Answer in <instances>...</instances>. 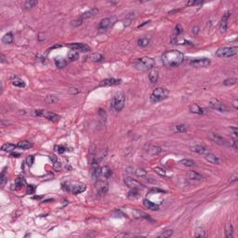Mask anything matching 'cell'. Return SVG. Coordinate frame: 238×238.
Returning a JSON list of instances; mask_svg holds the SVG:
<instances>
[{
	"instance_id": "obj_31",
	"label": "cell",
	"mask_w": 238,
	"mask_h": 238,
	"mask_svg": "<svg viewBox=\"0 0 238 238\" xmlns=\"http://www.w3.org/2000/svg\"><path fill=\"white\" fill-rule=\"evenodd\" d=\"M2 42L6 45H9L13 42V35L12 33H8L2 37Z\"/></svg>"
},
{
	"instance_id": "obj_29",
	"label": "cell",
	"mask_w": 238,
	"mask_h": 238,
	"mask_svg": "<svg viewBox=\"0 0 238 238\" xmlns=\"http://www.w3.org/2000/svg\"><path fill=\"white\" fill-rule=\"evenodd\" d=\"M26 184V182L25 179L22 177H19L15 179V182H14V186H15V189L18 190V189H20L23 186Z\"/></svg>"
},
{
	"instance_id": "obj_59",
	"label": "cell",
	"mask_w": 238,
	"mask_h": 238,
	"mask_svg": "<svg viewBox=\"0 0 238 238\" xmlns=\"http://www.w3.org/2000/svg\"><path fill=\"white\" fill-rule=\"evenodd\" d=\"M237 103H238V100H234V107L235 109H237V108H238V105H237Z\"/></svg>"
},
{
	"instance_id": "obj_36",
	"label": "cell",
	"mask_w": 238,
	"mask_h": 238,
	"mask_svg": "<svg viewBox=\"0 0 238 238\" xmlns=\"http://www.w3.org/2000/svg\"><path fill=\"white\" fill-rule=\"evenodd\" d=\"M67 58L68 60L71 61H76L78 58H79V53L76 50H71L69 53L67 55Z\"/></svg>"
},
{
	"instance_id": "obj_4",
	"label": "cell",
	"mask_w": 238,
	"mask_h": 238,
	"mask_svg": "<svg viewBox=\"0 0 238 238\" xmlns=\"http://www.w3.org/2000/svg\"><path fill=\"white\" fill-rule=\"evenodd\" d=\"M168 96V90L165 88H156L151 94L152 102H159Z\"/></svg>"
},
{
	"instance_id": "obj_6",
	"label": "cell",
	"mask_w": 238,
	"mask_h": 238,
	"mask_svg": "<svg viewBox=\"0 0 238 238\" xmlns=\"http://www.w3.org/2000/svg\"><path fill=\"white\" fill-rule=\"evenodd\" d=\"M108 179H105L102 177H99L97 179L96 182V191L99 195H104L106 194L109 189V183L107 182Z\"/></svg>"
},
{
	"instance_id": "obj_44",
	"label": "cell",
	"mask_w": 238,
	"mask_h": 238,
	"mask_svg": "<svg viewBox=\"0 0 238 238\" xmlns=\"http://www.w3.org/2000/svg\"><path fill=\"white\" fill-rule=\"evenodd\" d=\"M173 234V230H166L164 231L162 234H159V237L161 238H168Z\"/></svg>"
},
{
	"instance_id": "obj_8",
	"label": "cell",
	"mask_w": 238,
	"mask_h": 238,
	"mask_svg": "<svg viewBox=\"0 0 238 238\" xmlns=\"http://www.w3.org/2000/svg\"><path fill=\"white\" fill-rule=\"evenodd\" d=\"M209 106L214 110L220 111V112H222V113L228 111V109L225 106V104H223L218 99H211L209 100Z\"/></svg>"
},
{
	"instance_id": "obj_43",
	"label": "cell",
	"mask_w": 238,
	"mask_h": 238,
	"mask_svg": "<svg viewBox=\"0 0 238 238\" xmlns=\"http://www.w3.org/2000/svg\"><path fill=\"white\" fill-rule=\"evenodd\" d=\"M134 173H135L138 177H141V178H143V177H146V176H147V172L144 170V169H142V168H137L136 170L134 171Z\"/></svg>"
},
{
	"instance_id": "obj_32",
	"label": "cell",
	"mask_w": 238,
	"mask_h": 238,
	"mask_svg": "<svg viewBox=\"0 0 238 238\" xmlns=\"http://www.w3.org/2000/svg\"><path fill=\"white\" fill-rule=\"evenodd\" d=\"M174 131L176 133H183V132L187 131V126L184 124H179L174 126Z\"/></svg>"
},
{
	"instance_id": "obj_14",
	"label": "cell",
	"mask_w": 238,
	"mask_h": 238,
	"mask_svg": "<svg viewBox=\"0 0 238 238\" xmlns=\"http://www.w3.org/2000/svg\"><path fill=\"white\" fill-rule=\"evenodd\" d=\"M209 139L216 142L217 144L220 145H227L228 144V141H227L223 137H221L220 135L217 134V133H209Z\"/></svg>"
},
{
	"instance_id": "obj_13",
	"label": "cell",
	"mask_w": 238,
	"mask_h": 238,
	"mask_svg": "<svg viewBox=\"0 0 238 238\" xmlns=\"http://www.w3.org/2000/svg\"><path fill=\"white\" fill-rule=\"evenodd\" d=\"M231 14H232V12L230 11V10H228V11H226L223 14L222 18H221L220 24V30L221 33H225V32L227 31V27H228V25H227V20H228V19L230 18Z\"/></svg>"
},
{
	"instance_id": "obj_46",
	"label": "cell",
	"mask_w": 238,
	"mask_h": 238,
	"mask_svg": "<svg viewBox=\"0 0 238 238\" xmlns=\"http://www.w3.org/2000/svg\"><path fill=\"white\" fill-rule=\"evenodd\" d=\"M57 98L55 96H51V95H49V96L46 97V102L47 103H54L57 102Z\"/></svg>"
},
{
	"instance_id": "obj_17",
	"label": "cell",
	"mask_w": 238,
	"mask_h": 238,
	"mask_svg": "<svg viewBox=\"0 0 238 238\" xmlns=\"http://www.w3.org/2000/svg\"><path fill=\"white\" fill-rule=\"evenodd\" d=\"M112 174H113L112 169H111L108 166H104V167H100L99 177H102V178H105V179H109L111 176H112Z\"/></svg>"
},
{
	"instance_id": "obj_57",
	"label": "cell",
	"mask_w": 238,
	"mask_h": 238,
	"mask_svg": "<svg viewBox=\"0 0 238 238\" xmlns=\"http://www.w3.org/2000/svg\"><path fill=\"white\" fill-rule=\"evenodd\" d=\"M20 155V154H18V153H11L10 154V156L11 157H19Z\"/></svg>"
},
{
	"instance_id": "obj_20",
	"label": "cell",
	"mask_w": 238,
	"mask_h": 238,
	"mask_svg": "<svg viewBox=\"0 0 238 238\" xmlns=\"http://www.w3.org/2000/svg\"><path fill=\"white\" fill-rule=\"evenodd\" d=\"M205 158L206 160L208 161L210 164H213V165H219L220 164V159L218 156H216L215 155L211 154V153H208V154L205 155Z\"/></svg>"
},
{
	"instance_id": "obj_55",
	"label": "cell",
	"mask_w": 238,
	"mask_h": 238,
	"mask_svg": "<svg viewBox=\"0 0 238 238\" xmlns=\"http://www.w3.org/2000/svg\"><path fill=\"white\" fill-rule=\"evenodd\" d=\"M49 159L52 161V163H53V164L56 163V162H58V158H57V156H56V155H49Z\"/></svg>"
},
{
	"instance_id": "obj_5",
	"label": "cell",
	"mask_w": 238,
	"mask_h": 238,
	"mask_svg": "<svg viewBox=\"0 0 238 238\" xmlns=\"http://www.w3.org/2000/svg\"><path fill=\"white\" fill-rule=\"evenodd\" d=\"M238 47L236 46L234 47H220V49L216 51V56L221 57V58H231L234 57L237 54Z\"/></svg>"
},
{
	"instance_id": "obj_12",
	"label": "cell",
	"mask_w": 238,
	"mask_h": 238,
	"mask_svg": "<svg viewBox=\"0 0 238 238\" xmlns=\"http://www.w3.org/2000/svg\"><path fill=\"white\" fill-rule=\"evenodd\" d=\"M67 46L69 47L72 50H76V51L88 52L90 49L88 45L83 44V43H72V44H68Z\"/></svg>"
},
{
	"instance_id": "obj_41",
	"label": "cell",
	"mask_w": 238,
	"mask_h": 238,
	"mask_svg": "<svg viewBox=\"0 0 238 238\" xmlns=\"http://www.w3.org/2000/svg\"><path fill=\"white\" fill-rule=\"evenodd\" d=\"M90 59L93 61H102V60H104V57L100 53H93L90 56Z\"/></svg>"
},
{
	"instance_id": "obj_50",
	"label": "cell",
	"mask_w": 238,
	"mask_h": 238,
	"mask_svg": "<svg viewBox=\"0 0 238 238\" xmlns=\"http://www.w3.org/2000/svg\"><path fill=\"white\" fill-rule=\"evenodd\" d=\"M203 1H189L187 2L186 6H196V5H202Z\"/></svg>"
},
{
	"instance_id": "obj_60",
	"label": "cell",
	"mask_w": 238,
	"mask_h": 238,
	"mask_svg": "<svg viewBox=\"0 0 238 238\" xmlns=\"http://www.w3.org/2000/svg\"><path fill=\"white\" fill-rule=\"evenodd\" d=\"M42 35H43V34H40V35H39V37H38V40H39V41H42V40H44V39H45L44 37H42Z\"/></svg>"
},
{
	"instance_id": "obj_47",
	"label": "cell",
	"mask_w": 238,
	"mask_h": 238,
	"mask_svg": "<svg viewBox=\"0 0 238 238\" xmlns=\"http://www.w3.org/2000/svg\"><path fill=\"white\" fill-rule=\"evenodd\" d=\"M25 161H26V164H27L29 167H32L35 163V157L33 155H29V156H27Z\"/></svg>"
},
{
	"instance_id": "obj_34",
	"label": "cell",
	"mask_w": 238,
	"mask_h": 238,
	"mask_svg": "<svg viewBox=\"0 0 238 238\" xmlns=\"http://www.w3.org/2000/svg\"><path fill=\"white\" fill-rule=\"evenodd\" d=\"M37 4H38L37 1H34V0H29V1L24 2V4H23V8L26 9V10H29V9H31V8H35Z\"/></svg>"
},
{
	"instance_id": "obj_35",
	"label": "cell",
	"mask_w": 238,
	"mask_h": 238,
	"mask_svg": "<svg viewBox=\"0 0 238 238\" xmlns=\"http://www.w3.org/2000/svg\"><path fill=\"white\" fill-rule=\"evenodd\" d=\"M137 43H138L139 47H147L148 45L150 44V39L147 38V37H141L138 39L137 41Z\"/></svg>"
},
{
	"instance_id": "obj_2",
	"label": "cell",
	"mask_w": 238,
	"mask_h": 238,
	"mask_svg": "<svg viewBox=\"0 0 238 238\" xmlns=\"http://www.w3.org/2000/svg\"><path fill=\"white\" fill-rule=\"evenodd\" d=\"M155 63V61L153 58L145 56L137 60L134 62V65L137 69H139L141 71H148V70H152L153 68H154Z\"/></svg>"
},
{
	"instance_id": "obj_38",
	"label": "cell",
	"mask_w": 238,
	"mask_h": 238,
	"mask_svg": "<svg viewBox=\"0 0 238 238\" xmlns=\"http://www.w3.org/2000/svg\"><path fill=\"white\" fill-rule=\"evenodd\" d=\"M179 164L182 165V166H184V167H190L195 166L194 161H193L191 159H182V160L179 161Z\"/></svg>"
},
{
	"instance_id": "obj_49",
	"label": "cell",
	"mask_w": 238,
	"mask_h": 238,
	"mask_svg": "<svg viewBox=\"0 0 238 238\" xmlns=\"http://www.w3.org/2000/svg\"><path fill=\"white\" fill-rule=\"evenodd\" d=\"M139 195V192H138V190L137 189H132L131 191L128 194V196L129 197H137Z\"/></svg>"
},
{
	"instance_id": "obj_51",
	"label": "cell",
	"mask_w": 238,
	"mask_h": 238,
	"mask_svg": "<svg viewBox=\"0 0 238 238\" xmlns=\"http://www.w3.org/2000/svg\"><path fill=\"white\" fill-rule=\"evenodd\" d=\"M155 171L157 174H159V175H161V176H165V175H166V171L164 170V169L160 168V167H155Z\"/></svg>"
},
{
	"instance_id": "obj_23",
	"label": "cell",
	"mask_w": 238,
	"mask_h": 238,
	"mask_svg": "<svg viewBox=\"0 0 238 238\" xmlns=\"http://www.w3.org/2000/svg\"><path fill=\"white\" fill-rule=\"evenodd\" d=\"M158 78H159V73H158V71L156 69H153L151 70L150 73H149V80L152 84H155L157 83L158 81Z\"/></svg>"
},
{
	"instance_id": "obj_37",
	"label": "cell",
	"mask_w": 238,
	"mask_h": 238,
	"mask_svg": "<svg viewBox=\"0 0 238 238\" xmlns=\"http://www.w3.org/2000/svg\"><path fill=\"white\" fill-rule=\"evenodd\" d=\"M66 61L64 59H62V58H56L55 59V64L58 68H63L65 65H66Z\"/></svg>"
},
{
	"instance_id": "obj_10",
	"label": "cell",
	"mask_w": 238,
	"mask_h": 238,
	"mask_svg": "<svg viewBox=\"0 0 238 238\" xmlns=\"http://www.w3.org/2000/svg\"><path fill=\"white\" fill-rule=\"evenodd\" d=\"M183 32V29H182V26L181 24H177L175 26V28H174V31H173V35L171 36V39H170V42L172 44L176 45L179 43V40H178V37L179 35L182 34Z\"/></svg>"
},
{
	"instance_id": "obj_42",
	"label": "cell",
	"mask_w": 238,
	"mask_h": 238,
	"mask_svg": "<svg viewBox=\"0 0 238 238\" xmlns=\"http://www.w3.org/2000/svg\"><path fill=\"white\" fill-rule=\"evenodd\" d=\"M237 83V78L235 77H232V78H228L224 80L223 82V85L225 86H232V85H235Z\"/></svg>"
},
{
	"instance_id": "obj_53",
	"label": "cell",
	"mask_w": 238,
	"mask_h": 238,
	"mask_svg": "<svg viewBox=\"0 0 238 238\" xmlns=\"http://www.w3.org/2000/svg\"><path fill=\"white\" fill-rule=\"evenodd\" d=\"M55 148H57V151L60 153V154H63V153H64L65 151H67V149L65 147H63V146H56Z\"/></svg>"
},
{
	"instance_id": "obj_30",
	"label": "cell",
	"mask_w": 238,
	"mask_h": 238,
	"mask_svg": "<svg viewBox=\"0 0 238 238\" xmlns=\"http://www.w3.org/2000/svg\"><path fill=\"white\" fill-rule=\"evenodd\" d=\"M187 176L189 179H194V181H201L203 179V177L200 175L199 173H197L196 171H189L187 173Z\"/></svg>"
},
{
	"instance_id": "obj_3",
	"label": "cell",
	"mask_w": 238,
	"mask_h": 238,
	"mask_svg": "<svg viewBox=\"0 0 238 238\" xmlns=\"http://www.w3.org/2000/svg\"><path fill=\"white\" fill-rule=\"evenodd\" d=\"M125 102H126L125 95L122 92H118L113 97L112 102H111V107L115 112H120L125 107Z\"/></svg>"
},
{
	"instance_id": "obj_48",
	"label": "cell",
	"mask_w": 238,
	"mask_h": 238,
	"mask_svg": "<svg viewBox=\"0 0 238 238\" xmlns=\"http://www.w3.org/2000/svg\"><path fill=\"white\" fill-rule=\"evenodd\" d=\"M35 192V185H28L27 189H26V194H33Z\"/></svg>"
},
{
	"instance_id": "obj_16",
	"label": "cell",
	"mask_w": 238,
	"mask_h": 238,
	"mask_svg": "<svg viewBox=\"0 0 238 238\" xmlns=\"http://www.w3.org/2000/svg\"><path fill=\"white\" fill-rule=\"evenodd\" d=\"M115 20L114 17L113 18H106L100 20V23L99 24V30L100 31H106L111 25L113 24V20Z\"/></svg>"
},
{
	"instance_id": "obj_24",
	"label": "cell",
	"mask_w": 238,
	"mask_h": 238,
	"mask_svg": "<svg viewBox=\"0 0 238 238\" xmlns=\"http://www.w3.org/2000/svg\"><path fill=\"white\" fill-rule=\"evenodd\" d=\"M189 110H190V112L193 114H205L204 109L201 108L197 104H191L189 107Z\"/></svg>"
},
{
	"instance_id": "obj_15",
	"label": "cell",
	"mask_w": 238,
	"mask_h": 238,
	"mask_svg": "<svg viewBox=\"0 0 238 238\" xmlns=\"http://www.w3.org/2000/svg\"><path fill=\"white\" fill-rule=\"evenodd\" d=\"M125 183L131 189H137V190H138V189L142 188V184H141L138 181H136V179H132L130 177L125 178Z\"/></svg>"
},
{
	"instance_id": "obj_58",
	"label": "cell",
	"mask_w": 238,
	"mask_h": 238,
	"mask_svg": "<svg viewBox=\"0 0 238 238\" xmlns=\"http://www.w3.org/2000/svg\"><path fill=\"white\" fill-rule=\"evenodd\" d=\"M6 60H7V59H6V57H5L3 54H1V59H0V61H1V63L6 62V61H7Z\"/></svg>"
},
{
	"instance_id": "obj_54",
	"label": "cell",
	"mask_w": 238,
	"mask_h": 238,
	"mask_svg": "<svg viewBox=\"0 0 238 238\" xmlns=\"http://www.w3.org/2000/svg\"><path fill=\"white\" fill-rule=\"evenodd\" d=\"M199 29L200 28L198 27V26H194V27L193 28V31H192V33L194 34V35H196L199 33V31H200Z\"/></svg>"
},
{
	"instance_id": "obj_40",
	"label": "cell",
	"mask_w": 238,
	"mask_h": 238,
	"mask_svg": "<svg viewBox=\"0 0 238 238\" xmlns=\"http://www.w3.org/2000/svg\"><path fill=\"white\" fill-rule=\"evenodd\" d=\"M8 181V176L6 175V171H5V169L1 172V175H0V185L3 187L5 184H6Z\"/></svg>"
},
{
	"instance_id": "obj_25",
	"label": "cell",
	"mask_w": 238,
	"mask_h": 238,
	"mask_svg": "<svg viewBox=\"0 0 238 238\" xmlns=\"http://www.w3.org/2000/svg\"><path fill=\"white\" fill-rule=\"evenodd\" d=\"M44 117H46L47 120L52 121V122H57V121L60 120V115H58L57 114L52 113V112H47V111H46Z\"/></svg>"
},
{
	"instance_id": "obj_9",
	"label": "cell",
	"mask_w": 238,
	"mask_h": 238,
	"mask_svg": "<svg viewBox=\"0 0 238 238\" xmlns=\"http://www.w3.org/2000/svg\"><path fill=\"white\" fill-rule=\"evenodd\" d=\"M190 64L195 68H204L208 67L210 64V60L208 58H202V59H194L190 61Z\"/></svg>"
},
{
	"instance_id": "obj_52",
	"label": "cell",
	"mask_w": 238,
	"mask_h": 238,
	"mask_svg": "<svg viewBox=\"0 0 238 238\" xmlns=\"http://www.w3.org/2000/svg\"><path fill=\"white\" fill-rule=\"evenodd\" d=\"M231 130L232 131V135H234V139H237L238 130H237V128H236V126H232V128H231Z\"/></svg>"
},
{
	"instance_id": "obj_22",
	"label": "cell",
	"mask_w": 238,
	"mask_h": 238,
	"mask_svg": "<svg viewBox=\"0 0 238 238\" xmlns=\"http://www.w3.org/2000/svg\"><path fill=\"white\" fill-rule=\"evenodd\" d=\"M143 206L148 208V209H150V210H153V211H156L159 209V206L155 204V203H153L152 201L150 200H148V199H144L143 200Z\"/></svg>"
},
{
	"instance_id": "obj_1",
	"label": "cell",
	"mask_w": 238,
	"mask_h": 238,
	"mask_svg": "<svg viewBox=\"0 0 238 238\" xmlns=\"http://www.w3.org/2000/svg\"><path fill=\"white\" fill-rule=\"evenodd\" d=\"M184 61L182 52L176 49L167 50L162 55V62L167 67H176L181 65Z\"/></svg>"
},
{
	"instance_id": "obj_19",
	"label": "cell",
	"mask_w": 238,
	"mask_h": 238,
	"mask_svg": "<svg viewBox=\"0 0 238 238\" xmlns=\"http://www.w3.org/2000/svg\"><path fill=\"white\" fill-rule=\"evenodd\" d=\"M191 149H192V151L197 153V154H199V155H205L206 154L209 153V150L208 149V148L203 146V145H194V146L191 147Z\"/></svg>"
},
{
	"instance_id": "obj_27",
	"label": "cell",
	"mask_w": 238,
	"mask_h": 238,
	"mask_svg": "<svg viewBox=\"0 0 238 238\" xmlns=\"http://www.w3.org/2000/svg\"><path fill=\"white\" fill-rule=\"evenodd\" d=\"M147 152L150 155H156L161 152V148L158 147V146L151 145V146H149V148H148Z\"/></svg>"
},
{
	"instance_id": "obj_18",
	"label": "cell",
	"mask_w": 238,
	"mask_h": 238,
	"mask_svg": "<svg viewBox=\"0 0 238 238\" xmlns=\"http://www.w3.org/2000/svg\"><path fill=\"white\" fill-rule=\"evenodd\" d=\"M98 12H99V9H98V8H90L89 10H88V11L84 12V13L81 15L80 19H81L82 20H86V19H88V18H92V17H94L95 15H97Z\"/></svg>"
},
{
	"instance_id": "obj_56",
	"label": "cell",
	"mask_w": 238,
	"mask_h": 238,
	"mask_svg": "<svg viewBox=\"0 0 238 238\" xmlns=\"http://www.w3.org/2000/svg\"><path fill=\"white\" fill-rule=\"evenodd\" d=\"M232 147H234L235 150H237V149H238V144H237V139H234V141H232Z\"/></svg>"
},
{
	"instance_id": "obj_39",
	"label": "cell",
	"mask_w": 238,
	"mask_h": 238,
	"mask_svg": "<svg viewBox=\"0 0 238 238\" xmlns=\"http://www.w3.org/2000/svg\"><path fill=\"white\" fill-rule=\"evenodd\" d=\"M205 231L203 229L202 226L200 227H197L196 229H195V232H194V236L195 237H205Z\"/></svg>"
},
{
	"instance_id": "obj_26",
	"label": "cell",
	"mask_w": 238,
	"mask_h": 238,
	"mask_svg": "<svg viewBox=\"0 0 238 238\" xmlns=\"http://www.w3.org/2000/svg\"><path fill=\"white\" fill-rule=\"evenodd\" d=\"M17 148L19 149H23V150H27V149H30V148L33 146V144L29 142L28 141H19L17 144Z\"/></svg>"
},
{
	"instance_id": "obj_11",
	"label": "cell",
	"mask_w": 238,
	"mask_h": 238,
	"mask_svg": "<svg viewBox=\"0 0 238 238\" xmlns=\"http://www.w3.org/2000/svg\"><path fill=\"white\" fill-rule=\"evenodd\" d=\"M121 79H115V78H106L100 83L99 87H114L118 86L121 84Z\"/></svg>"
},
{
	"instance_id": "obj_33",
	"label": "cell",
	"mask_w": 238,
	"mask_h": 238,
	"mask_svg": "<svg viewBox=\"0 0 238 238\" xmlns=\"http://www.w3.org/2000/svg\"><path fill=\"white\" fill-rule=\"evenodd\" d=\"M16 148H17V145L12 144V143H5L2 145L1 150L4 152H12L14 151Z\"/></svg>"
},
{
	"instance_id": "obj_28",
	"label": "cell",
	"mask_w": 238,
	"mask_h": 238,
	"mask_svg": "<svg viewBox=\"0 0 238 238\" xmlns=\"http://www.w3.org/2000/svg\"><path fill=\"white\" fill-rule=\"evenodd\" d=\"M225 236L227 238H232L234 236V228L231 223H226L225 225Z\"/></svg>"
},
{
	"instance_id": "obj_7",
	"label": "cell",
	"mask_w": 238,
	"mask_h": 238,
	"mask_svg": "<svg viewBox=\"0 0 238 238\" xmlns=\"http://www.w3.org/2000/svg\"><path fill=\"white\" fill-rule=\"evenodd\" d=\"M63 190H65L66 192H70L73 194H78L86 191V185L85 184H75V185H70L69 183H63L62 184Z\"/></svg>"
},
{
	"instance_id": "obj_21",
	"label": "cell",
	"mask_w": 238,
	"mask_h": 238,
	"mask_svg": "<svg viewBox=\"0 0 238 238\" xmlns=\"http://www.w3.org/2000/svg\"><path fill=\"white\" fill-rule=\"evenodd\" d=\"M11 83L13 86L17 87V88H24L25 87V82L23 80V79H20L19 76H11Z\"/></svg>"
},
{
	"instance_id": "obj_45",
	"label": "cell",
	"mask_w": 238,
	"mask_h": 238,
	"mask_svg": "<svg viewBox=\"0 0 238 238\" xmlns=\"http://www.w3.org/2000/svg\"><path fill=\"white\" fill-rule=\"evenodd\" d=\"M237 179H238V172L237 170H235L234 173L232 174V176L230 177V179H229V182L230 183H234L237 181Z\"/></svg>"
}]
</instances>
